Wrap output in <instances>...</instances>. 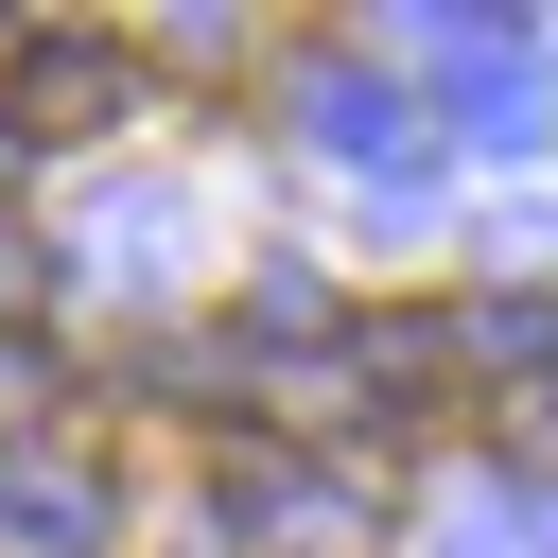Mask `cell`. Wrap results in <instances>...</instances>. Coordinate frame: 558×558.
<instances>
[{"mask_svg": "<svg viewBox=\"0 0 558 558\" xmlns=\"http://www.w3.org/2000/svg\"><path fill=\"white\" fill-rule=\"evenodd\" d=\"M122 105H140V52H122V35H87V17L0 35V122H17V140H105Z\"/></svg>", "mask_w": 558, "mask_h": 558, "instance_id": "obj_1", "label": "cell"}, {"mask_svg": "<svg viewBox=\"0 0 558 558\" xmlns=\"http://www.w3.org/2000/svg\"><path fill=\"white\" fill-rule=\"evenodd\" d=\"M0 401H52V349L35 331H0Z\"/></svg>", "mask_w": 558, "mask_h": 558, "instance_id": "obj_2", "label": "cell"}]
</instances>
